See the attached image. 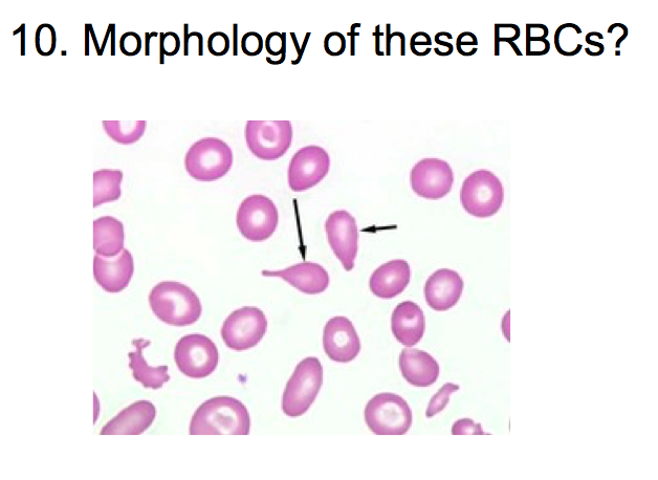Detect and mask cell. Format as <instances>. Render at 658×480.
<instances>
[{
	"label": "cell",
	"instance_id": "obj_1",
	"mask_svg": "<svg viewBox=\"0 0 658 480\" xmlns=\"http://www.w3.org/2000/svg\"><path fill=\"white\" fill-rule=\"evenodd\" d=\"M251 418L247 407L230 397H217L202 404L194 413L191 435H248Z\"/></svg>",
	"mask_w": 658,
	"mask_h": 480
},
{
	"label": "cell",
	"instance_id": "obj_2",
	"mask_svg": "<svg viewBox=\"0 0 658 480\" xmlns=\"http://www.w3.org/2000/svg\"><path fill=\"white\" fill-rule=\"evenodd\" d=\"M149 304L162 322L172 326L192 325L203 313L200 298L189 287L175 281H164L153 288Z\"/></svg>",
	"mask_w": 658,
	"mask_h": 480
},
{
	"label": "cell",
	"instance_id": "obj_3",
	"mask_svg": "<svg viewBox=\"0 0 658 480\" xmlns=\"http://www.w3.org/2000/svg\"><path fill=\"white\" fill-rule=\"evenodd\" d=\"M323 384V367L318 358L302 360L296 367L283 392L282 410L290 418H298L309 411Z\"/></svg>",
	"mask_w": 658,
	"mask_h": 480
},
{
	"label": "cell",
	"instance_id": "obj_4",
	"mask_svg": "<svg viewBox=\"0 0 658 480\" xmlns=\"http://www.w3.org/2000/svg\"><path fill=\"white\" fill-rule=\"evenodd\" d=\"M233 161V151L227 143L217 138H205L190 147L185 168L196 181L214 182L226 176Z\"/></svg>",
	"mask_w": 658,
	"mask_h": 480
},
{
	"label": "cell",
	"instance_id": "obj_5",
	"mask_svg": "<svg viewBox=\"0 0 658 480\" xmlns=\"http://www.w3.org/2000/svg\"><path fill=\"white\" fill-rule=\"evenodd\" d=\"M368 428L377 435H404L412 426V410L399 395L384 392L372 398L364 411Z\"/></svg>",
	"mask_w": 658,
	"mask_h": 480
},
{
	"label": "cell",
	"instance_id": "obj_6",
	"mask_svg": "<svg viewBox=\"0 0 658 480\" xmlns=\"http://www.w3.org/2000/svg\"><path fill=\"white\" fill-rule=\"evenodd\" d=\"M503 201V185L489 170L471 173L460 190V202L464 209L475 217L487 218L495 215L501 209Z\"/></svg>",
	"mask_w": 658,
	"mask_h": 480
},
{
	"label": "cell",
	"instance_id": "obj_7",
	"mask_svg": "<svg viewBox=\"0 0 658 480\" xmlns=\"http://www.w3.org/2000/svg\"><path fill=\"white\" fill-rule=\"evenodd\" d=\"M246 141L252 154L263 161H276L289 151L293 142L290 121H248Z\"/></svg>",
	"mask_w": 658,
	"mask_h": 480
},
{
	"label": "cell",
	"instance_id": "obj_8",
	"mask_svg": "<svg viewBox=\"0 0 658 480\" xmlns=\"http://www.w3.org/2000/svg\"><path fill=\"white\" fill-rule=\"evenodd\" d=\"M236 223L241 235L250 242H265L275 233L278 227V209L267 196L251 195L240 204Z\"/></svg>",
	"mask_w": 658,
	"mask_h": 480
},
{
	"label": "cell",
	"instance_id": "obj_9",
	"mask_svg": "<svg viewBox=\"0 0 658 480\" xmlns=\"http://www.w3.org/2000/svg\"><path fill=\"white\" fill-rule=\"evenodd\" d=\"M174 360L180 372L192 379H204L212 375L219 356L215 343L204 335H188L175 346Z\"/></svg>",
	"mask_w": 658,
	"mask_h": 480
},
{
	"label": "cell",
	"instance_id": "obj_10",
	"mask_svg": "<svg viewBox=\"0 0 658 480\" xmlns=\"http://www.w3.org/2000/svg\"><path fill=\"white\" fill-rule=\"evenodd\" d=\"M268 330V320L258 308L246 307L230 314L222 327L225 344L233 351L255 347Z\"/></svg>",
	"mask_w": 658,
	"mask_h": 480
},
{
	"label": "cell",
	"instance_id": "obj_11",
	"mask_svg": "<svg viewBox=\"0 0 658 480\" xmlns=\"http://www.w3.org/2000/svg\"><path fill=\"white\" fill-rule=\"evenodd\" d=\"M331 169V158L320 146H306L296 152L288 172L290 188L304 192L317 186Z\"/></svg>",
	"mask_w": 658,
	"mask_h": 480
},
{
	"label": "cell",
	"instance_id": "obj_12",
	"mask_svg": "<svg viewBox=\"0 0 658 480\" xmlns=\"http://www.w3.org/2000/svg\"><path fill=\"white\" fill-rule=\"evenodd\" d=\"M328 244L341 261L345 271L355 268L358 255L359 231L356 218L345 210L335 211L325 223Z\"/></svg>",
	"mask_w": 658,
	"mask_h": 480
},
{
	"label": "cell",
	"instance_id": "obj_13",
	"mask_svg": "<svg viewBox=\"0 0 658 480\" xmlns=\"http://www.w3.org/2000/svg\"><path fill=\"white\" fill-rule=\"evenodd\" d=\"M410 183L414 193L421 198L437 201L451 192L454 173L451 166L443 160L424 159L412 168Z\"/></svg>",
	"mask_w": 658,
	"mask_h": 480
},
{
	"label": "cell",
	"instance_id": "obj_14",
	"mask_svg": "<svg viewBox=\"0 0 658 480\" xmlns=\"http://www.w3.org/2000/svg\"><path fill=\"white\" fill-rule=\"evenodd\" d=\"M324 352L338 363L354 361L361 352V341L352 321L343 316L328 320L323 332Z\"/></svg>",
	"mask_w": 658,
	"mask_h": 480
},
{
	"label": "cell",
	"instance_id": "obj_15",
	"mask_svg": "<svg viewBox=\"0 0 658 480\" xmlns=\"http://www.w3.org/2000/svg\"><path fill=\"white\" fill-rule=\"evenodd\" d=\"M134 258L126 249L116 257L94 258V276L98 285L108 293H119L129 285L134 275Z\"/></svg>",
	"mask_w": 658,
	"mask_h": 480
},
{
	"label": "cell",
	"instance_id": "obj_16",
	"mask_svg": "<svg viewBox=\"0 0 658 480\" xmlns=\"http://www.w3.org/2000/svg\"><path fill=\"white\" fill-rule=\"evenodd\" d=\"M464 280L457 272L441 269L427 280L425 298L431 309L445 312L455 307L464 292Z\"/></svg>",
	"mask_w": 658,
	"mask_h": 480
},
{
	"label": "cell",
	"instance_id": "obj_17",
	"mask_svg": "<svg viewBox=\"0 0 658 480\" xmlns=\"http://www.w3.org/2000/svg\"><path fill=\"white\" fill-rule=\"evenodd\" d=\"M411 279V269L406 260H391L379 267L369 280L372 294L381 299H393L402 294Z\"/></svg>",
	"mask_w": 658,
	"mask_h": 480
},
{
	"label": "cell",
	"instance_id": "obj_18",
	"mask_svg": "<svg viewBox=\"0 0 658 480\" xmlns=\"http://www.w3.org/2000/svg\"><path fill=\"white\" fill-rule=\"evenodd\" d=\"M262 276L282 278L289 285L307 295L321 294L329 286L327 271L315 263H302L279 271L263 270Z\"/></svg>",
	"mask_w": 658,
	"mask_h": 480
},
{
	"label": "cell",
	"instance_id": "obj_19",
	"mask_svg": "<svg viewBox=\"0 0 658 480\" xmlns=\"http://www.w3.org/2000/svg\"><path fill=\"white\" fill-rule=\"evenodd\" d=\"M391 331L394 337L407 347L418 344L426 331L423 310L412 301L400 303L391 317Z\"/></svg>",
	"mask_w": 658,
	"mask_h": 480
},
{
	"label": "cell",
	"instance_id": "obj_20",
	"mask_svg": "<svg viewBox=\"0 0 658 480\" xmlns=\"http://www.w3.org/2000/svg\"><path fill=\"white\" fill-rule=\"evenodd\" d=\"M157 410L149 401H139L125 408L102 429L101 435H139L155 421Z\"/></svg>",
	"mask_w": 658,
	"mask_h": 480
},
{
	"label": "cell",
	"instance_id": "obj_21",
	"mask_svg": "<svg viewBox=\"0 0 658 480\" xmlns=\"http://www.w3.org/2000/svg\"><path fill=\"white\" fill-rule=\"evenodd\" d=\"M399 365L404 379L415 387H429L440 377L437 361L420 349H403Z\"/></svg>",
	"mask_w": 658,
	"mask_h": 480
},
{
	"label": "cell",
	"instance_id": "obj_22",
	"mask_svg": "<svg viewBox=\"0 0 658 480\" xmlns=\"http://www.w3.org/2000/svg\"><path fill=\"white\" fill-rule=\"evenodd\" d=\"M94 249L102 257H116L124 250V226L112 216L94 222Z\"/></svg>",
	"mask_w": 658,
	"mask_h": 480
},
{
	"label": "cell",
	"instance_id": "obj_23",
	"mask_svg": "<svg viewBox=\"0 0 658 480\" xmlns=\"http://www.w3.org/2000/svg\"><path fill=\"white\" fill-rule=\"evenodd\" d=\"M136 351L129 353V367L133 370L136 381L141 383L145 388L160 389L170 381L168 375V366L150 367L143 357V349L150 345V341L139 339L133 342Z\"/></svg>",
	"mask_w": 658,
	"mask_h": 480
},
{
	"label": "cell",
	"instance_id": "obj_24",
	"mask_svg": "<svg viewBox=\"0 0 658 480\" xmlns=\"http://www.w3.org/2000/svg\"><path fill=\"white\" fill-rule=\"evenodd\" d=\"M121 170L102 169L94 173V207L116 202L121 198Z\"/></svg>",
	"mask_w": 658,
	"mask_h": 480
},
{
	"label": "cell",
	"instance_id": "obj_25",
	"mask_svg": "<svg viewBox=\"0 0 658 480\" xmlns=\"http://www.w3.org/2000/svg\"><path fill=\"white\" fill-rule=\"evenodd\" d=\"M103 127L109 138L123 145L138 142L144 135L146 121H103Z\"/></svg>",
	"mask_w": 658,
	"mask_h": 480
},
{
	"label": "cell",
	"instance_id": "obj_26",
	"mask_svg": "<svg viewBox=\"0 0 658 480\" xmlns=\"http://www.w3.org/2000/svg\"><path fill=\"white\" fill-rule=\"evenodd\" d=\"M35 46L41 56H51L57 46V35L55 28L50 24L40 25L35 34Z\"/></svg>",
	"mask_w": 658,
	"mask_h": 480
},
{
	"label": "cell",
	"instance_id": "obj_27",
	"mask_svg": "<svg viewBox=\"0 0 658 480\" xmlns=\"http://www.w3.org/2000/svg\"><path fill=\"white\" fill-rule=\"evenodd\" d=\"M459 386L453 383L445 384L437 394L431 399L428 408L426 410V417L432 419L436 414L445 410L447 405L450 402V397L454 392L459 390Z\"/></svg>",
	"mask_w": 658,
	"mask_h": 480
},
{
	"label": "cell",
	"instance_id": "obj_28",
	"mask_svg": "<svg viewBox=\"0 0 658 480\" xmlns=\"http://www.w3.org/2000/svg\"><path fill=\"white\" fill-rule=\"evenodd\" d=\"M208 50L216 57L225 56L230 50V39L228 35L223 32L211 34L208 39Z\"/></svg>",
	"mask_w": 658,
	"mask_h": 480
},
{
	"label": "cell",
	"instance_id": "obj_29",
	"mask_svg": "<svg viewBox=\"0 0 658 480\" xmlns=\"http://www.w3.org/2000/svg\"><path fill=\"white\" fill-rule=\"evenodd\" d=\"M142 49V39L135 32H128L122 35L120 39V50L128 56L133 57L138 55Z\"/></svg>",
	"mask_w": 658,
	"mask_h": 480
},
{
	"label": "cell",
	"instance_id": "obj_30",
	"mask_svg": "<svg viewBox=\"0 0 658 480\" xmlns=\"http://www.w3.org/2000/svg\"><path fill=\"white\" fill-rule=\"evenodd\" d=\"M324 50L328 55L337 57L346 50V39L339 32L329 33L324 39Z\"/></svg>",
	"mask_w": 658,
	"mask_h": 480
},
{
	"label": "cell",
	"instance_id": "obj_31",
	"mask_svg": "<svg viewBox=\"0 0 658 480\" xmlns=\"http://www.w3.org/2000/svg\"><path fill=\"white\" fill-rule=\"evenodd\" d=\"M262 49L263 39L257 32H249L241 39V50L250 57L259 55Z\"/></svg>",
	"mask_w": 658,
	"mask_h": 480
},
{
	"label": "cell",
	"instance_id": "obj_32",
	"mask_svg": "<svg viewBox=\"0 0 658 480\" xmlns=\"http://www.w3.org/2000/svg\"><path fill=\"white\" fill-rule=\"evenodd\" d=\"M181 48V40L178 34L173 32L161 35V52L166 56L177 55Z\"/></svg>",
	"mask_w": 658,
	"mask_h": 480
},
{
	"label": "cell",
	"instance_id": "obj_33",
	"mask_svg": "<svg viewBox=\"0 0 658 480\" xmlns=\"http://www.w3.org/2000/svg\"><path fill=\"white\" fill-rule=\"evenodd\" d=\"M452 434L453 435H467V434L484 435L489 433H486L484 430H482L481 425L476 424L473 420L463 419L454 423L452 427Z\"/></svg>",
	"mask_w": 658,
	"mask_h": 480
},
{
	"label": "cell",
	"instance_id": "obj_34",
	"mask_svg": "<svg viewBox=\"0 0 658 480\" xmlns=\"http://www.w3.org/2000/svg\"><path fill=\"white\" fill-rule=\"evenodd\" d=\"M266 49L268 53L277 57L285 54V35L277 32L271 33L266 39Z\"/></svg>",
	"mask_w": 658,
	"mask_h": 480
},
{
	"label": "cell",
	"instance_id": "obj_35",
	"mask_svg": "<svg viewBox=\"0 0 658 480\" xmlns=\"http://www.w3.org/2000/svg\"><path fill=\"white\" fill-rule=\"evenodd\" d=\"M616 28H621V29L624 31L623 35H622V36L620 37V39L616 42V48H617V49H620V48H621V45H622V42L628 37L629 31H628V28H627L625 25H623V24H621V23H617V24H613V25H611V26L608 28V31H607V32H608L609 34H611V33L613 32V30L616 29Z\"/></svg>",
	"mask_w": 658,
	"mask_h": 480
},
{
	"label": "cell",
	"instance_id": "obj_36",
	"mask_svg": "<svg viewBox=\"0 0 658 480\" xmlns=\"http://www.w3.org/2000/svg\"><path fill=\"white\" fill-rule=\"evenodd\" d=\"M477 45H478V40L476 37L471 40H464L462 37L458 36L456 41L457 50L462 49L464 46H477Z\"/></svg>",
	"mask_w": 658,
	"mask_h": 480
},
{
	"label": "cell",
	"instance_id": "obj_37",
	"mask_svg": "<svg viewBox=\"0 0 658 480\" xmlns=\"http://www.w3.org/2000/svg\"><path fill=\"white\" fill-rule=\"evenodd\" d=\"M585 40L587 42V45L598 48V50L604 54L605 47L603 43L592 40L588 34L586 35Z\"/></svg>",
	"mask_w": 658,
	"mask_h": 480
},
{
	"label": "cell",
	"instance_id": "obj_38",
	"mask_svg": "<svg viewBox=\"0 0 658 480\" xmlns=\"http://www.w3.org/2000/svg\"><path fill=\"white\" fill-rule=\"evenodd\" d=\"M435 41H436L437 45L446 47L450 52L453 53V46L451 45V43H449L447 41H443L440 37H438V35L435 36Z\"/></svg>",
	"mask_w": 658,
	"mask_h": 480
}]
</instances>
